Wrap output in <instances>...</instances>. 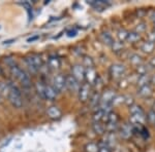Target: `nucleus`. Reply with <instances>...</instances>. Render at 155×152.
Segmentation results:
<instances>
[{
  "instance_id": "9",
  "label": "nucleus",
  "mask_w": 155,
  "mask_h": 152,
  "mask_svg": "<svg viewBox=\"0 0 155 152\" xmlns=\"http://www.w3.org/2000/svg\"><path fill=\"white\" fill-rule=\"evenodd\" d=\"M85 79H86L87 83H89V84H94L97 79H98L96 70L93 68V67H92V68L86 69V71H85Z\"/></svg>"
},
{
  "instance_id": "10",
  "label": "nucleus",
  "mask_w": 155,
  "mask_h": 152,
  "mask_svg": "<svg viewBox=\"0 0 155 152\" xmlns=\"http://www.w3.org/2000/svg\"><path fill=\"white\" fill-rule=\"evenodd\" d=\"M120 135L123 139H129L132 135V126L130 123H123L120 128Z\"/></svg>"
},
{
  "instance_id": "30",
  "label": "nucleus",
  "mask_w": 155,
  "mask_h": 152,
  "mask_svg": "<svg viewBox=\"0 0 155 152\" xmlns=\"http://www.w3.org/2000/svg\"><path fill=\"white\" fill-rule=\"evenodd\" d=\"M90 103H91L92 106H97L99 103H101V95L98 93H95L92 96L91 100H90Z\"/></svg>"
},
{
  "instance_id": "36",
  "label": "nucleus",
  "mask_w": 155,
  "mask_h": 152,
  "mask_svg": "<svg viewBox=\"0 0 155 152\" xmlns=\"http://www.w3.org/2000/svg\"><path fill=\"white\" fill-rule=\"evenodd\" d=\"M122 102H125V97H121V96H116L113 101V104H120Z\"/></svg>"
},
{
  "instance_id": "45",
  "label": "nucleus",
  "mask_w": 155,
  "mask_h": 152,
  "mask_svg": "<svg viewBox=\"0 0 155 152\" xmlns=\"http://www.w3.org/2000/svg\"><path fill=\"white\" fill-rule=\"evenodd\" d=\"M2 103V97H1V94H0V104Z\"/></svg>"
},
{
  "instance_id": "5",
  "label": "nucleus",
  "mask_w": 155,
  "mask_h": 152,
  "mask_svg": "<svg viewBox=\"0 0 155 152\" xmlns=\"http://www.w3.org/2000/svg\"><path fill=\"white\" fill-rule=\"evenodd\" d=\"M125 67L122 64H113L110 67V75L113 77L114 79L121 78L125 74Z\"/></svg>"
},
{
  "instance_id": "15",
  "label": "nucleus",
  "mask_w": 155,
  "mask_h": 152,
  "mask_svg": "<svg viewBox=\"0 0 155 152\" xmlns=\"http://www.w3.org/2000/svg\"><path fill=\"white\" fill-rule=\"evenodd\" d=\"M99 37H101V40L104 42V44H107V45H109V46H112L115 42L113 37L111 36V34H109L107 32H102L101 35H99Z\"/></svg>"
},
{
  "instance_id": "11",
  "label": "nucleus",
  "mask_w": 155,
  "mask_h": 152,
  "mask_svg": "<svg viewBox=\"0 0 155 152\" xmlns=\"http://www.w3.org/2000/svg\"><path fill=\"white\" fill-rule=\"evenodd\" d=\"M47 115L51 119H59L62 116V112L57 106H51L47 110Z\"/></svg>"
},
{
  "instance_id": "47",
  "label": "nucleus",
  "mask_w": 155,
  "mask_h": 152,
  "mask_svg": "<svg viewBox=\"0 0 155 152\" xmlns=\"http://www.w3.org/2000/svg\"><path fill=\"white\" fill-rule=\"evenodd\" d=\"M154 31H155V24H154Z\"/></svg>"
},
{
  "instance_id": "12",
  "label": "nucleus",
  "mask_w": 155,
  "mask_h": 152,
  "mask_svg": "<svg viewBox=\"0 0 155 152\" xmlns=\"http://www.w3.org/2000/svg\"><path fill=\"white\" fill-rule=\"evenodd\" d=\"M57 95H58V92L54 88L53 85H46V89H45V99L54 101V100L56 99Z\"/></svg>"
},
{
  "instance_id": "43",
  "label": "nucleus",
  "mask_w": 155,
  "mask_h": 152,
  "mask_svg": "<svg viewBox=\"0 0 155 152\" xmlns=\"http://www.w3.org/2000/svg\"><path fill=\"white\" fill-rule=\"evenodd\" d=\"M150 83H154L155 84V74H154V75L150 76Z\"/></svg>"
},
{
  "instance_id": "33",
  "label": "nucleus",
  "mask_w": 155,
  "mask_h": 152,
  "mask_svg": "<svg viewBox=\"0 0 155 152\" xmlns=\"http://www.w3.org/2000/svg\"><path fill=\"white\" fill-rule=\"evenodd\" d=\"M22 5L26 8L27 14H28V17H29V20H31L32 19V6H31V3H29V2H23V3H22Z\"/></svg>"
},
{
  "instance_id": "22",
  "label": "nucleus",
  "mask_w": 155,
  "mask_h": 152,
  "mask_svg": "<svg viewBox=\"0 0 155 152\" xmlns=\"http://www.w3.org/2000/svg\"><path fill=\"white\" fill-rule=\"evenodd\" d=\"M99 149L101 148H99L98 144L93 143V142H90L85 146V151L86 152H99Z\"/></svg>"
},
{
  "instance_id": "16",
  "label": "nucleus",
  "mask_w": 155,
  "mask_h": 152,
  "mask_svg": "<svg viewBox=\"0 0 155 152\" xmlns=\"http://www.w3.org/2000/svg\"><path fill=\"white\" fill-rule=\"evenodd\" d=\"M137 83L139 85V88H143V86H146V85H149L150 83V75H141L139 76L137 80Z\"/></svg>"
},
{
  "instance_id": "42",
  "label": "nucleus",
  "mask_w": 155,
  "mask_h": 152,
  "mask_svg": "<svg viewBox=\"0 0 155 152\" xmlns=\"http://www.w3.org/2000/svg\"><path fill=\"white\" fill-rule=\"evenodd\" d=\"M99 152H111V150H110V148H107V147H101L99 149Z\"/></svg>"
},
{
  "instance_id": "26",
  "label": "nucleus",
  "mask_w": 155,
  "mask_h": 152,
  "mask_svg": "<svg viewBox=\"0 0 155 152\" xmlns=\"http://www.w3.org/2000/svg\"><path fill=\"white\" fill-rule=\"evenodd\" d=\"M25 64H26V67L28 68V70L31 72L32 74H35L37 73V71H38V69L35 67V65L32 63L31 61L29 60V58H25Z\"/></svg>"
},
{
  "instance_id": "4",
  "label": "nucleus",
  "mask_w": 155,
  "mask_h": 152,
  "mask_svg": "<svg viewBox=\"0 0 155 152\" xmlns=\"http://www.w3.org/2000/svg\"><path fill=\"white\" fill-rule=\"evenodd\" d=\"M53 86L58 93H61L66 88V76L63 74H57L53 79Z\"/></svg>"
},
{
  "instance_id": "20",
  "label": "nucleus",
  "mask_w": 155,
  "mask_h": 152,
  "mask_svg": "<svg viewBox=\"0 0 155 152\" xmlns=\"http://www.w3.org/2000/svg\"><path fill=\"white\" fill-rule=\"evenodd\" d=\"M154 47H155L154 43H152V42H150V41H146V42H144L143 45H142V51L146 54H151L152 51H154Z\"/></svg>"
},
{
  "instance_id": "29",
  "label": "nucleus",
  "mask_w": 155,
  "mask_h": 152,
  "mask_svg": "<svg viewBox=\"0 0 155 152\" xmlns=\"http://www.w3.org/2000/svg\"><path fill=\"white\" fill-rule=\"evenodd\" d=\"M137 74H139L140 76L141 75H147L148 74V72H149V68L146 66V65H140V66H137Z\"/></svg>"
},
{
  "instance_id": "24",
  "label": "nucleus",
  "mask_w": 155,
  "mask_h": 152,
  "mask_svg": "<svg viewBox=\"0 0 155 152\" xmlns=\"http://www.w3.org/2000/svg\"><path fill=\"white\" fill-rule=\"evenodd\" d=\"M129 111H130L131 115H134V114H145L143 108L140 105H137V104H134V105L129 107Z\"/></svg>"
},
{
  "instance_id": "41",
  "label": "nucleus",
  "mask_w": 155,
  "mask_h": 152,
  "mask_svg": "<svg viewBox=\"0 0 155 152\" xmlns=\"http://www.w3.org/2000/svg\"><path fill=\"white\" fill-rule=\"evenodd\" d=\"M150 20H151V21L155 24V11H152L151 14H150Z\"/></svg>"
},
{
  "instance_id": "28",
  "label": "nucleus",
  "mask_w": 155,
  "mask_h": 152,
  "mask_svg": "<svg viewBox=\"0 0 155 152\" xmlns=\"http://www.w3.org/2000/svg\"><path fill=\"white\" fill-rule=\"evenodd\" d=\"M128 31H126L125 29H120L117 33V37H118L119 41L120 42H123V41H126L127 39V36H128Z\"/></svg>"
},
{
  "instance_id": "13",
  "label": "nucleus",
  "mask_w": 155,
  "mask_h": 152,
  "mask_svg": "<svg viewBox=\"0 0 155 152\" xmlns=\"http://www.w3.org/2000/svg\"><path fill=\"white\" fill-rule=\"evenodd\" d=\"M88 3L94 8L98 9V11H104L107 8V6L109 5V2L104 1V0H98V1H88Z\"/></svg>"
},
{
  "instance_id": "2",
  "label": "nucleus",
  "mask_w": 155,
  "mask_h": 152,
  "mask_svg": "<svg viewBox=\"0 0 155 152\" xmlns=\"http://www.w3.org/2000/svg\"><path fill=\"white\" fill-rule=\"evenodd\" d=\"M9 68H11V72L14 75V77H16L18 80L21 82V84L25 88H28L31 85V80H30V77L28 75L26 71L23 70L20 66H18L17 64L12 63L9 65Z\"/></svg>"
},
{
  "instance_id": "34",
  "label": "nucleus",
  "mask_w": 155,
  "mask_h": 152,
  "mask_svg": "<svg viewBox=\"0 0 155 152\" xmlns=\"http://www.w3.org/2000/svg\"><path fill=\"white\" fill-rule=\"evenodd\" d=\"M84 66H86V68H92L94 66V62L90 57H85L84 58Z\"/></svg>"
},
{
  "instance_id": "32",
  "label": "nucleus",
  "mask_w": 155,
  "mask_h": 152,
  "mask_svg": "<svg viewBox=\"0 0 155 152\" xmlns=\"http://www.w3.org/2000/svg\"><path fill=\"white\" fill-rule=\"evenodd\" d=\"M146 119L150 124L155 126V112L153 110L149 111L148 114H147V116H146Z\"/></svg>"
},
{
  "instance_id": "3",
  "label": "nucleus",
  "mask_w": 155,
  "mask_h": 152,
  "mask_svg": "<svg viewBox=\"0 0 155 152\" xmlns=\"http://www.w3.org/2000/svg\"><path fill=\"white\" fill-rule=\"evenodd\" d=\"M117 95L113 89H107L104 91L102 95H101V106H112L113 101Z\"/></svg>"
},
{
  "instance_id": "27",
  "label": "nucleus",
  "mask_w": 155,
  "mask_h": 152,
  "mask_svg": "<svg viewBox=\"0 0 155 152\" xmlns=\"http://www.w3.org/2000/svg\"><path fill=\"white\" fill-rule=\"evenodd\" d=\"M35 88H36L37 94H38L42 99H45V89H46V84H44L42 82L39 81L35 84Z\"/></svg>"
},
{
  "instance_id": "39",
  "label": "nucleus",
  "mask_w": 155,
  "mask_h": 152,
  "mask_svg": "<svg viewBox=\"0 0 155 152\" xmlns=\"http://www.w3.org/2000/svg\"><path fill=\"white\" fill-rule=\"evenodd\" d=\"M76 35H77L76 30H69V31L67 32V36H68V37H74Z\"/></svg>"
},
{
  "instance_id": "38",
  "label": "nucleus",
  "mask_w": 155,
  "mask_h": 152,
  "mask_svg": "<svg viewBox=\"0 0 155 152\" xmlns=\"http://www.w3.org/2000/svg\"><path fill=\"white\" fill-rule=\"evenodd\" d=\"M38 39H39V35H34V36H32V37H30V38L27 39V42L31 43V42H34V41L38 40Z\"/></svg>"
},
{
  "instance_id": "31",
  "label": "nucleus",
  "mask_w": 155,
  "mask_h": 152,
  "mask_svg": "<svg viewBox=\"0 0 155 152\" xmlns=\"http://www.w3.org/2000/svg\"><path fill=\"white\" fill-rule=\"evenodd\" d=\"M112 49H113L114 51H116V53H119V51H121L122 49L124 48L123 46V42H120V41H115L113 43V45L111 46Z\"/></svg>"
},
{
  "instance_id": "14",
  "label": "nucleus",
  "mask_w": 155,
  "mask_h": 152,
  "mask_svg": "<svg viewBox=\"0 0 155 152\" xmlns=\"http://www.w3.org/2000/svg\"><path fill=\"white\" fill-rule=\"evenodd\" d=\"M137 94L141 97H144V98H149V97H151L152 94H153V89H152V88L150 85H146V86H143V88H139Z\"/></svg>"
},
{
  "instance_id": "17",
  "label": "nucleus",
  "mask_w": 155,
  "mask_h": 152,
  "mask_svg": "<svg viewBox=\"0 0 155 152\" xmlns=\"http://www.w3.org/2000/svg\"><path fill=\"white\" fill-rule=\"evenodd\" d=\"M30 61L32 62L34 65H35V67L37 69H41V66H42V61H41V58L38 56V54H31L30 57H28Z\"/></svg>"
},
{
  "instance_id": "18",
  "label": "nucleus",
  "mask_w": 155,
  "mask_h": 152,
  "mask_svg": "<svg viewBox=\"0 0 155 152\" xmlns=\"http://www.w3.org/2000/svg\"><path fill=\"white\" fill-rule=\"evenodd\" d=\"M140 39H141V35L139 33H137V32H129L126 41L129 42V43H136Z\"/></svg>"
},
{
  "instance_id": "25",
  "label": "nucleus",
  "mask_w": 155,
  "mask_h": 152,
  "mask_svg": "<svg viewBox=\"0 0 155 152\" xmlns=\"http://www.w3.org/2000/svg\"><path fill=\"white\" fill-rule=\"evenodd\" d=\"M49 67H51L52 69H58L60 67V60L56 57H51L49 59Z\"/></svg>"
},
{
  "instance_id": "44",
  "label": "nucleus",
  "mask_w": 155,
  "mask_h": 152,
  "mask_svg": "<svg viewBox=\"0 0 155 152\" xmlns=\"http://www.w3.org/2000/svg\"><path fill=\"white\" fill-rule=\"evenodd\" d=\"M2 74H3V71H2V69L0 68V75H2Z\"/></svg>"
},
{
  "instance_id": "35",
  "label": "nucleus",
  "mask_w": 155,
  "mask_h": 152,
  "mask_svg": "<svg viewBox=\"0 0 155 152\" xmlns=\"http://www.w3.org/2000/svg\"><path fill=\"white\" fill-rule=\"evenodd\" d=\"M145 30H146V25H145L144 23H141V24H137V27H136V31L137 33H142V32H144Z\"/></svg>"
},
{
  "instance_id": "8",
  "label": "nucleus",
  "mask_w": 155,
  "mask_h": 152,
  "mask_svg": "<svg viewBox=\"0 0 155 152\" xmlns=\"http://www.w3.org/2000/svg\"><path fill=\"white\" fill-rule=\"evenodd\" d=\"M85 71L86 69L82 65H74L71 68V75L79 82H81L85 78Z\"/></svg>"
},
{
  "instance_id": "19",
  "label": "nucleus",
  "mask_w": 155,
  "mask_h": 152,
  "mask_svg": "<svg viewBox=\"0 0 155 152\" xmlns=\"http://www.w3.org/2000/svg\"><path fill=\"white\" fill-rule=\"evenodd\" d=\"M93 131L95 134L104 135L106 132V126L102 124L101 123H93Z\"/></svg>"
},
{
  "instance_id": "21",
  "label": "nucleus",
  "mask_w": 155,
  "mask_h": 152,
  "mask_svg": "<svg viewBox=\"0 0 155 152\" xmlns=\"http://www.w3.org/2000/svg\"><path fill=\"white\" fill-rule=\"evenodd\" d=\"M106 114L107 113H104V110L98 109V110H97L96 112H94V114H93V121L94 123H101V120H104Z\"/></svg>"
},
{
  "instance_id": "23",
  "label": "nucleus",
  "mask_w": 155,
  "mask_h": 152,
  "mask_svg": "<svg viewBox=\"0 0 155 152\" xmlns=\"http://www.w3.org/2000/svg\"><path fill=\"white\" fill-rule=\"evenodd\" d=\"M129 61H130L131 64L136 65V66H140V65L143 64V60H142V57L139 56L137 54H132L130 57H129Z\"/></svg>"
},
{
  "instance_id": "6",
  "label": "nucleus",
  "mask_w": 155,
  "mask_h": 152,
  "mask_svg": "<svg viewBox=\"0 0 155 152\" xmlns=\"http://www.w3.org/2000/svg\"><path fill=\"white\" fill-rule=\"evenodd\" d=\"M90 92H91V88H90L89 83H83L81 85V88L79 89V100L82 102V103H85V102L88 101L89 97H90Z\"/></svg>"
},
{
  "instance_id": "46",
  "label": "nucleus",
  "mask_w": 155,
  "mask_h": 152,
  "mask_svg": "<svg viewBox=\"0 0 155 152\" xmlns=\"http://www.w3.org/2000/svg\"><path fill=\"white\" fill-rule=\"evenodd\" d=\"M152 108H153V109H152V110H153V111L155 112V103L153 104V107H152Z\"/></svg>"
},
{
  "instance_id": "1",
  "label": "nucleus",
  "mask_w": 155,
  "mask_h": 152,
  "mask_svg": "<svg viewBox=\"0 0 155 152\" xmlns=\"http://www.w3.org/2000/svg\"><path fill=\"white\" fill-rule=\"evenodd\" d=\"M8 95H7V99H8L9 103L12 104V107L17 109L22 108L23 106V99H22V95L20 92V88L12 82H8Z\"/></svg>"
},
{
  "instance_id": "40",
  "label": "nucleus",
  "mask_w": 155,
  "mask_h": 152,
  "mask_svg": "<svg viewBox=\"0 0 155 152\" xmlns=\"http://www.w3.org/2000/svg\"><path fill=\"white\" fill-rule=\"evenodd\" d=\"M149 65L152 67V68H155V57H153V58L149 61Z\"/></svg>"
},
{
  "instance_id": "37",
  "label": "nucleus",
  "mask_w": 155,
  "mask_h": 152,
  "mask_svg": "<svg viewBox=\"0 0 155 152\" xmlns=\"http://www.w3.org/2000/svg\"><path fill=\"white\" fill-rule=\"evenodd\" d=\"M148 41L155 44V31L150 32V33L148 34Z\"/></svg>"
},
{
  "instance_id": "7",
  "label": "nucleus",
  "mask_w": 155,
  "mask_h": 152,
  "mask_svg": "<svg viewBox=\"0 0 155 152\" xmlns=\"http://www.w3.org/2000/svg\"><path fill=\"white\" fill-rule=\"evenodd\" d=\"M81 88L80 82L77 80L72 75H67L66 76V88L69 89L71 92L74 93H79V89Z\"/></svg>"
}]
</instances>
